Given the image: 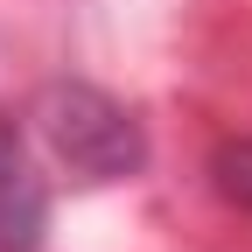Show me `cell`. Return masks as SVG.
Wrapping results in <instances>:
<instances>
[{
    "mask_svg": "<svg viewBox=\"0 0 252 252\" xmlns=\"http://www.w3.org/2000/svg\"><path fill=\"white\" fill-rule=\"evenodd\" d=\"M35 126L42 147L56 154V168H70L77 182H126L147 168V133L112 91L63 77L35 98Z\"/></svg>",
    "mask_w": 252,
    "mask_h": 252,
    "instance_id": "cell-1",
    "label": "cell"
},
{
    "mask_svg": "<svg viewBox=\"0 0 252 252\" xmlns=\"http://www.w3.org/2000/svg\"><path fill=\"white\" fill-rule=\"evenodd\" d=\"M49 231V175L35 161L28 126L0 105V252H42Z\"/></svg>",
    "mask_w": 252,
    "mask_h": 252,
    "instance_id": "cell-2",
    "label": "cell"
},
{
    "mask_svg": "<svg viewBox=\"0 0 252 252\" xmlns=\"http://www.w3.org/2000/svg\"><path fill=\"white\" fill-rule=\"evenodd\" d=\"M210 182H217V196H224L231 210H252V133L245 140H217Z\"/></svg>",
    "mask_w": 252,
    "mask_h": 252,
    "instance_id": "cell-3",
    "label": "cell"
}]
</instances>
